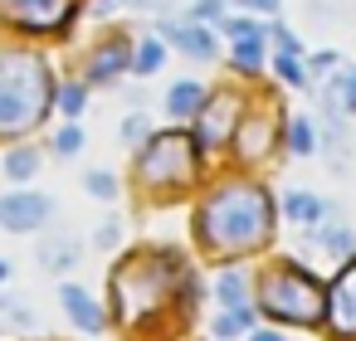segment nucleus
<instances>
[{
	"mask_svg": "<svg viewBox=\"0 0 356 341\" xmlns=\"http://www.w3.org/2000/svg\"><path fill=\"white\" fill-rule=\"evenodd\" d=\"M161 59H166L161 40H142V44H137V59H132V69H137V74H156V69H161Z\"/></svg>",
	"mask_w": 356,
	"mask_h": 341,
	"instance_id": "obj_18",
	"label": "nucleus"
},
{
	"mask_svg": "<svg viewBox=\"0 0 356 341\" xmlns=\"http://www.w3.org/2000/svg\"><path fill=\"white\" fill-rule=\"evenodd\" d=\"M15 10H20L25 25H35V30H54V25L69 20V0H15Z\"/></svg>",
	"mask_w": 356,
	"mask_h": 341,
	"instance_id": "obj_10",
	"label": "nucleus"
},
{
	"mask_svg": "<svg viewBox=\"0 0 356 341\" xmlns=\"http://www.w3.org/2000/svg\"><path fill=\"white\" fill-rule=\"evenodd\" d=\"M259 307L273 322H293V326H312L327 317V292L317 288V278L298 263H273L259 283Z\"/></svg>",
	"mask_w": 356,
	"mask_h": 341,
	"instance_id": "obj_3",
	"label": "nucleus"
},
{
	"mask_svg": "<svg viewBox=\"0 0 356 341\" xmlns=\"http://www.w3.org/2000/svg\"><path fill=\"white\" fill-rule=\"evenodd\" d=\"M161 35L166 40H176L186 54H195V59H210L215 54V40H210V30H200V25H191V30H181V25H161Z\"/></svg>",
	"mask_w": 356,
	"mask_h": 341,
	"instance_id": "obj_12",
	"label": "nucleus"
},
{
	"mask_svg": "<svg viewBox=\"0 0 356 341\" xmlns=\"http://www.w3.org/2000/svg\"><path fill=\"white\" fill-rule=\"evenodd\" d=\"M132 6H161V0H132Z\"/></svg>",
	"mask_w": 356,
	"mask_h": 341,
	"instance_id": "obj_34",
	"label": "nucleus"
},
{
	"mask_svg": "<svg viewBox=\"0 0 356 341\" xmlns=\"http://www.w3.org/2000/svg\"><path fill=\"white\" fill-rule=\"evenodd\" d=\"M49 98H54V78L35 54L0 59V132L6 137L30 132L49 113Z\"/></svg>",
	"mask_w": 356,
	"mask_h": 341,
	"instance_id": "obj_2",
	"label": "nucleus"
},
{
	"mask_svg": "<svg viewBox=\"0 0 356 341\" xmlns=\"http://www.w3.org/2000/svg\"><path fill=\"white\" fill-rule=\"evenodd\" d=\"M239 331H249V307L220 312V322H215V336H239Z\"/></svg>",
	"mask_w": 356,
	"mask_h": 341,
	"instance_id": "obj_22",
	"label": "nucleus"
},
{
	"mask_svg": "<svg viewBox=\"0 0 356 341\" xmlns=\"http://www.w3.org/2000/svg\"><path fill=\"white\" fill-rule=\"evenodd\" d=\"M234 108H239V103H234L229 93L210 98V103L200 108V117H195V147H225L229 132L239 127V113H234Z\"/></svg>",
	"mask_w": 356,
	"mask_h": 341,
	"instance_id": "obj_6",
	"label": "nucleus"
},
{
	"mask_svg": "<svg viewBox=\"0 0 356 341\" xmlns=\"http://www.w3.org/2000/svg\"><path fill=\"white\" fill-rule=\"evenodd\" d=\"M69 258H74V253H69L64 244H49V249H44V263H49V268H69Z\"/></svg>",
	"mask_w": 356,
	"mask_h": 341,
	"instance_id": "obj_29",
	"label": "nucleus"
},
{
	"mask_svg": "<svg viewBox=\"0 0 356 341\" xmlns=\"http://www.w3.org/2000/svg\"><path fill=\"white\" fill-rule=\"evenodd\" d=\"M322 244H327V253L346 258V253L356 249V234H351V229H341V224H332V229H322Z\"/></svg>",
	"mask_w": 356,
	"mask_h": 341,
	"instance_id": "obj_20",
	"label": "nucleus"
},
{
	"mask_svg": "<svg viewBox=\"0 0 356 341\" xmlns=\"http://www.w3.org/2000/svg\"><path fill=\"white\" fill-rule=\"evenodd\" d=\"M264 132H268V117H254V122L244 127V137H239V151H244V156H259V151H264Z\"/></svg>",
	"mask_w": 356,
	"mask_h": 341,
	"instance_id": "obj_21",
	"label": "nucleus"
},
{
	"mask_svg": "<svg viewBox=\"0 0 356 341\" xmlns=\"http://www.w3.org/2000/svg\"><path fill=\"white\" fill-rule=\"evenodd\" d=\"M288 137H293V151H298V156H307V151L317 147V132H312L307 117H293V122H288Z\"/></svg>",
	"mask_w": 356,
	"mask_h": 341,
	"instance_id": "obj_19",
	"label": "nucleus"
},
{
	"mask_svg": "<svg viewBox=\"0 0 356 341\" xmlns=\"http://www.w3.org/2000/svg\"><path fill=\"white\" fill-rule=\"evenodd\" d=\"M234 59H239V69H259V59H264L259 40H254V44H239V49H234Z\"/></svg>",
	"mask_w": 356,
	"mask_h": 341,
	"instance_id": "obj_28",
	"label": "nucleus"
},
{
	"mask_svg": "<svg viewBox=\"0 0 356 341\" xmlns=\"http://www.w3.org/2000/svg\"><path fill=\"white\" fill-rule=\"evenodd\" d=\"M54 147H59V151H64V156H74V151H79V147H83V132H79V127H64V132H59V137H54Z\"/></svg>",
	"mask_w": 356,
	"mask_h": 341,
	"instance_id": "obj_27",
	"label": "nucleus"
},
{
	"mask_svg": "<svg viewBox=\"0 0 356 341\" xmlns=\"http://www.w3.org/2000/svg\"><path fill=\"white\" fill-rule=\"evenodd\" d=\"M268 30H273V40L283 44V54H293V49H298V40L288 35V25H268Z\"/></svg>",
	"mask_w": 356,
	"mask_h": 341,
	"instance_id": "obj_31",
	"label": "nucleus"
},
{
	"mask_svg": "<svg viewBox=\"0 0 356 341\" xmlns=\"http://www.w3.org/2000/svg\"><path fill=\"white\" fill-rule=\"evenodd\" d=\"M122 64H127V44H118V40H113V44H103V49L93 54V74H88V78H93V83H103V78H113Z\"/></svg>",
	"mask_w": 356,
	"mask_h": 341,
	"instance_id": "obj_14",
	"label": "nucleus"
},
{
	"mask_svg": "<svg viewBox=\"0 0 356 341\" xmlns=\"http://www.w3.org/2000/svg\"><path fill=\"white\" fill-rule=\"evenodd\" d=\"M351 108H356V69L327 83V113L341 117V113H351Z\"/></svg>",
	"mask_w": 356,
	"mask_h": 341,
	"instance_id": "obj_13",
	"label": "nucleus"
},
{
	"mask_svg": "<svg viewBox=\"0 0 356 341\" xmlns=\"http://www.w3.org/2000/svg\"><path fill=\"white\" fill-rule=\"evenodd\" d=\"M215 297L225 302V312L244 307V273H239V268H225V273L215 278Z\"/></svg>",
	"mask_w": 356,
	"mask_h": 341,
	"instance_id": "obj_16",
	"label": "nucleus"
},
{
	"mask_svg": "<svg viewBox=\"0 0 356 341\" xmlns=\"http://www.w3.org/2000/svg\"><path fill=\"white\" fill-rule=\"evenodd\" d=\"M137 176H142L147 185H161V190L186 185V181L195 176V142L181 137V132H161V137H152L147 151L137 156Z\"/></svg>",
	"mask_w": 356,
	"mask_h": 341,
	"instance_id": "obj_5",
	"label": "nucleus"
},
{
	"mask_svg": "<svg viewBox=\"0 0 356 341\" xmlns=\"http://www.w3.org/2000/svg\"><path fill=\"white\" fill-rule=\"evenodd\" d=\"M225 30H229L234 44H254V40H259V25H254V20H229Z\"/></svg>",
	"mask_w": 356,
	"mask_h": 341,
	"instance_id": "obj_26",
	"label": "nucleus"
},
{
	"mask_svg": "<svg viewBox=\"0 0 356 341\" xmlns=\"http://www.w3.org/2000/svg\"><path fill=\"white\" fill-rule=\"evenodd\" d=\"M195 224H200V244L205 249H215V253H249V249H259L273 234V200H268V190L234 181V185H220L200 205Z\"/></svg>",
	"mask_w": 356,
	"mask_h": 341,
	"instance_id": "obj_1",
	"label": "nucleus"
},
{
	"mask_svg": "<svg viewBox=\"0 0 356 341\" xmlns=\"http://www.w3.org/2000/svg\"><path fill=\"white\" fill-rule=\"evenodd\" d=\"M327 317L341 336H356V263H346L327 292Z\"/></svg>",
	"mask_w": 356,
	"mask_h": 341,
	"instance_id": "obj_8",
	"label": "nucleus"
},
{
	"mask_svg": "<svg viewBox=\"0 0 356 341\" xmlns=\"http://www.w3.org/2000/svg\"><path fill=\"white\" fill-rule=\"evenodd\" d=\"M254 341H283L278 331H254Z\"/></svg>",
	"mask_w": 356,
	"mask_h": 341,
	"instance_id": "obj_33",
	"label": "nucleus"
},
{
	"mask_svg": "<svg viewBox=\"0 0 356 341\" xmlns=\"http://www.w3.org/2000/svg\"><path fill=\"white\" fill-rule=\"evenodd\" d=\"M118 239H122V229H118V219H108V224L98 229V244H103V249H113Z\"/></svg>",
	"mask_w": 356,
	"mask_h": 341,
	"instance_id": "obj_30",
	"label": "nucleus"
},
{
	"mask_svg": "<svg viewBox=\"0 0 356 341\" xmlns=\"http://www.w3.org/2000/svg\"><path fill=\"white\" fill-rule=\"evenodd\" d=\"M0 307H6V302H0Z\"/></svg>",
	"mask_w": 356,
	"mask_h": 341,
	"instance_id": "obj_36",
	"label": "nucleus"
},
{
	"mask_svg": "<svg viewBox=\"0 0 356 341\" xmlns=\"http://www.w3.org/2000/svg\"><path fill=\"white\" fill-rule=\"evenodd\" d=\"M239 6H249V10H278V0H239Z\"/></svg>",
	"mask_w": 356,
	"mask_h": 341,
	"instance_id": "obj_32",
	"label": "nucleus"
},
{
	"mask_svg": "<svg viewBox=\"0 0 356 341\" xmlns=\"http://www.w3.org/2000/svg\"><path fill=\"white\" fill-rule=\"evenodd\" d=\"M176 283V263L161 258V253H137L127 263H118L113 273V302H118V317L122 322H142L147 312H156L166 302Z\"/></svg>",
	"mask_w": 356,
	"mask_h": 341,
	"instance_id": "obj_4",
	"label": "nucleus"
},
{
	"mask_svg": "<svg viewBox=\"0 0 356 341\" xmlns=\"http://www.w3.org/2000/svg\"><path fill=\"white\" fill-rule=\"evenodd\" d=\"M44 219H49V200H44V195H35V190L0 195V229L25 234V229H40Z\"/></svg>",
	"mask_w": 356,
	"mask_h": 341,
	"instance_id": "obj_7",
	"label": "nucleus"
},
{
	"mask_svg": "<svg viewBox=\"0 0 356 341\" xmlns=\"http://www.w3.org/2000/svg\"><path fill=\"white\" fill-rule=\"evenodd\" d=\"M200 108H205V88L191 83V78L166 93V113H171V117H200Z\"/></svg>",
	"mask_w": 356,
	"mask_h": 341,
	"instance_id": "obj_11",
	"label": "nucleus"
},
{
	"mask_svg": "<svg viewBox=\"0 0 356 341\" xmlns=\"http://www.w3.org/2000/svg\"><path fill=\"white\" fill-rule=\"evenodd\" d=\"M273 69H278V78H283V83H293V88L307 78V74L298 69V59H293V54H278V59H273Z\"/></svg>",
	"mask_w": 356,
	"mask_h": 341,
	"instance_id": "obj_25",
	"label": "nucleus"
},
{
	"mask_svg": "<svg viewBox=\"0 0 356 341\" xmlns=\"http://www.w3.org/2000/svg\"><path fill=\"white\" fill-rule=\"evenodd\" d=\"M59 302H64V312L83 326V331H103V312H98V302L83 292V288H74V283H64L59 288Z\"/></svg>",
	"mask_w": 356,
	"mask_h": 341,
	"instance_id": "obj_9",
	"label": "nucleus"
},
{
	"mask_svg": "<svg viewBox=\"0 0 356 341\" xmlns=\"http://www.w3.org/2000/svg\"><path fill=\"white\" fill-rule=\"evenodd\" d=\"M6 273H10V268H6V263H0V283H6Z\"/></svg>",
	"mask_w": 356,
	"mask_h": 341,
	"instance_id": "obj_35",
	"label": "nucleus"
},
{
	"mask_svg": "<svg viewBox=\"0 0 356 341\" xmlns=\"http://www.w3.org/2000/svg\"><path fill=\"white\" fill-rule=\"evenodd\" d=\"M283 210H288V219H293V224H317L322 200H317V195H307V190H293V195L283 200Z\"/></svg>",
	"mask_w": 356,
	"mask_h": 341,
	"instance_id": "obj_15",
	"label": "nucleus"
},
{
	"mask_svg": "<svg viewBox=\"0 0 356 341\" xmlns=\"http://www.w3.org/2000/svg\"><path fill=\"white\" fill-rule=\"evenodd\" d=\"M83 185H88V195H98V200H113V195H118V181H113L108 171H88Z\"/></svg>",
	"mask_w": 356,
	"mask_h": 341,
	"instance_id": "obj_24",
	"label": "nucleus"
},
{
	"mask_svg": "<svg viewBox=\"0 0 356 341\" xmlns=\"http://www.w3.org/2000/svg\"><path fill=\"white\" fill-rule=\"evenodd\" d=\"M40 171V156H35V147H15L10 156H6V176L10 181H30Z\"/></svg>",
	"mask_w": 356,
	"mask_h": 341,
	"instance_id": "obj_17",
	"label": "nucleus"
},
{
	"mask_svg": "<svg viewBox=\"0 0 356 341\" xmlns=\"http://www.w3.org/2000/svg\"><path fill=\"white\" fill-rule=\"evenodd\" d=\"M59 113L64 117H79L83 113V83H64L59 88Z\"/></svg>",
	"mask_w": 356,
	"mask_h": 341,
	"instance_id": "obj_23",
	"label": "nucleus"
}]
</instances>
